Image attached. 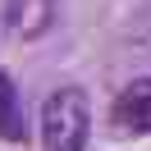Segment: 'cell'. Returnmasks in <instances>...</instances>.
<instances>
[{"label": "cell", "mask_w": 151, "mask_h": 151, "mask_svg": "<svg viewBox=\"0 0 151 151\" xmlns=\"http://www.w3.org/2000/svg\"><path fill=\"white\" fill-rule=\"evenodd\" d=\"M41 147L46 151H87L92 137V105L83 87H55L41 101Z\"/></svg>", "instance_id": "cell-1"}, {"label": "cell", "mask_w": 151, "mask_h": 151, "mask_svg": "<svg viewBox=\"0 0 151 151\" xmlns=\"http://www.w3.org/2000/svg\"><path fill=\"white\" fill-rule=\"evenodd\" d=\"M0 19H5V32H9V37L37 41V37H46L50 23H55V0H5Z\"/></svg>", "instance_id": "cell-2"}, {"label": "cell", "mask_w": 151, "mask_h": 151, "mask_svg": "<svg viewBox=\"0 0 151 151\" xmlns=\"http://www.w3.org/2000/svg\"><path fill=\"white\" fill-rule=\"evenodd\" d=\"M114 124L128 133H151V78H137L114 101Z\"/></svg>", "instance_id": "cell-3"}, {"label": "cell", "mask_w": 151, "mask_h": 151, "mask_svg": "<svg viewBox=\"0 0 151 151\" xmlns=\"http://www.w3.org/2000/svg\"><path fill=\"white\" fill-rule=\"evenodd\" d=\"M28 133V110H23V96L14 87V78L0 69V137L5 142H23Z\"/></svg>", "instance_id": "cell-4"}, {"label": "cell", "mask_w": 151, "mask_h": 151, "mask_svg": "<svg viewBox=\"0 0 151 151\" xmlns=\"http://www.w3.org/2000/svg\"><path fill=\"white\" fill-rule=\"evenodd\" d=\"M142 41H151V14H147V23H142V32H137Z\"/></svg>", "instance_id": "cell-5"}]
</instances>
